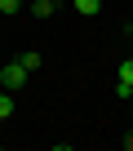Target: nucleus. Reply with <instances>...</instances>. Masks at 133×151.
Masks as SVG:
<instances>
[{"mask_svg":"<svg viewBox=\"0 0 133 151\" xmlns=\"http://www.w3.org/2000/svg\"><path fill=\"white\" fill-rule=\"evenodd\" d=\"M27 80H31V76H27V71H22L18 62H9V67H0V89H9V93H18V89H22Z\"/></svg>","mask_w":133,"mask_h":151,"instance_id":"f257e3e1","label":"nucleus"},{"mask_svg":"<svg viewBox=\"0 0 133 151\" xmlns=\"http://www.w3.org/2000/svg\"><path fill=\"white\" fill-rule=\"evenodd\" d=\"M18 67H22V71H27V76H36V71H40V67H44V58H40V53H36V49H27V53H22V58H18Z\"/></svg>","mask_w":133,"mask_h":151,"instance_id":"f03ea898","label":"nucleus"},{"mask_svg":"<svg viewBox=\"0 0 133 151\" xmlns=\"http://www.w3.org/2000/svg\"><path fill=\"white\" fill-rule=\"evenodd\" d=\"M71 5H76L80 18H98V14H102V0H71Z\"/></svg>","mask_w":133,"mask_h":151,"instance_id":"7ed1b4c3","label":"nucleus"},{"mask_svg":"<svg viewBox=\"0 0 133 151\" xmlns=\"http://www.w3.org/2000/svg\"><path fill=\"white\" fill-rule=\"evenodd\" d=\"M31 14H36L40 22H49V18L58 14V5H53V0H31Z\"/></svg>","mask_w":133,"mask_h":151,"instance_id":"20e7f679","label":"nucleus"},{"mask_svg":"<svg viewBox=\"0 0 133 151\" xmlns=\"http://www.w3.org/2000/svg\"><path fill=\"white\" fill-rule=\"evenodd\" d=\"M9 116H14V93H9V89H0V124H5Z\"/></svg>","mask_w":133,"mask_h":151,"instance_id":"39448f33","label":"nucleus"},{"mask_svg":"<svg viewBox=\"0 0 133 151\" xmlns=\"http://www.w3.org/2000/svg\"><path fill=\"white\" fill-rule=\"evenodd\" d=\"M115 71H120V80H124V85H133V58H124Z\"/></svg>","mask_w":133,"mask_h":151,"instance_id":"423d86ee","label":"nucleus"},{"mask_svg":"<svg viewBox=\"0 0 133 151\" xmlns=\"http://www.w3.org/2000/svg\"><path fill=\"white\" fill-rule=\"evenodd\" d=\"M18 9H22V0H0V14H5V18H14Z\"/></svg>","mask_w":133,"mask_h":151,"instance_id":"0eeeda50","label":"nucleus"},{"mask_svg":"<svg viewBox=\"0 0 133 151\" xmlns=\"http://www.w3.org/2000/svg\"><path fill=\"white\" fill-rule=\"evenodd\" d=\"M115 98H124V102H129V98H133V85H124V80H115Z\"/></svg>","mask_w":133,"mask_h":151,"instance_id":"6e6552de","label":"nucleus"},{"mask_svg":"<svg viewBox=\"0 0 133 151\" xmlns=\"http://www.w3.org/2000/svg\"><path fill=\"white\" fill-rule=\"evenodd\" d=\"M124 147H129V151H133V133H124Z\"/></svg>","mask_w":133,"mask_h":151,"instance_id":"1a4fd4ad","label":"nucleus"},{"mask_svg":"<svg viewBox=\"0 0 133 151\" xmlns=\"http://www.w3.org/2000/svg\"><path fill=\"white\" fill-rule=\"evenodd\" d=\"M53 5H62V0H53Z\"/></svg>","mask_w":133,"mask_h":151,"instance_id":"9d476101","label":"nucleus"}]
</instances>
